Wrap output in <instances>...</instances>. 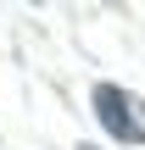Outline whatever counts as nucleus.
I'll use <instances>...</instances> for the list:
<instances>
[{"label":"nucleus","instance_id":"1","mask_svg":"<svg viewBox=\"0 0 145 150\" xmlns=\"http://www.w3.org/2000/svg\"><path fill=\"white\" fill-rule=\"evenodd\" d=\"M95 117H101V128H106L112 139L145 145V100L140 95H129V89H117V83H101V89H95Z\"/></svg>","mask_w":145,"mask_h":150},{"label":"nucleus","instance_id":"2","mask_svg":"<svg viewBox=\"0 0 145 150\" xmlns=\"http://www.w3.org/2000/svg\"><path fill=\"white\" fill-rule=\"evenodd\" d=\"M78 150H95V145H78Z\"/></svg>","mask_w":145,"mask_h":150}]
</instances>
